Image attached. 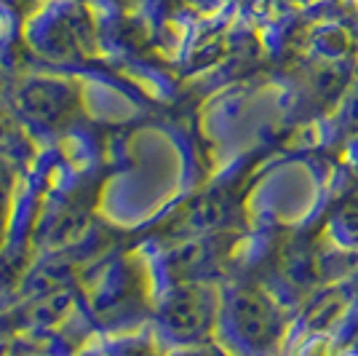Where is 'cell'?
I'll use <instances>...</instances> for the list:
<instances>
[{
  "label": "cell",
  "instance_id": "1",
  "mask_svg": "<svg viewBox=\"0 0 358 356\" xmlns=\"http://www.w3.org/2000/svg\"><path fill=\"white\" fill-rule=\"evenodd\" d=\"M8 185H11L8 172H6V166L0 163V217H3V212L8 207Z\"/></svg>",
  "mask_w": 358,
  "mask_h": 356
}]
</instances>
